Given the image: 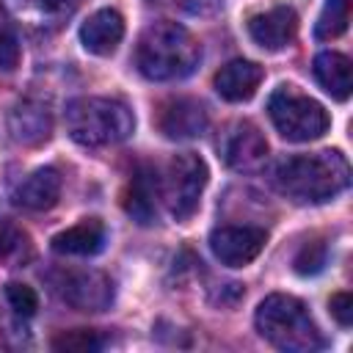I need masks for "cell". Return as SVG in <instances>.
I'll return each instance as SVG.
<instances>
[{
  "mask_svg": "<svg viewBox=\"0 0 353 353\" xmlns=\"http://www.w3.org/2000/svg\"><path fill=\"white\" fill-rule=\"evenodd\" d=\"M350 182V165L342 152L323 149L284 157L273 168V185L295 204H323L339 196Z\"/></svg>",
  "mask_w": 353,
  "mask_h": 353,
  "instance_id": "obj_1",
  "label": "cell"
},
{
  "mask_svg": "<svg viewBox=\"0 0 353 353\" xmlns=\"http://www.w3.org/2000/svg\"><path fill=\"white\" fill-rule=\"evenodd\" d=\"M201 61V44L179 22H152L135 44V66L146 80H182Z\"/></svg>",
  "mask_w": 353,
  "mask_h": 353,
  "instance_id": "obj_2",
  "label": "cell"
},
{
  "mask_svg": "<svg viewBox=\"0 0 353 353\" xmlns=\"http://www.w3.org/2000/svg\"><path fill=\"white\" fill-rule=\"evenodd\" d=\"M254 323L259 336L284 353H312L323 347V336L309 317L306 303L292 295H268L256 306Z\"/></svg>",
  "mask_w": 353,
  "mask_h": 353,
  "instance_id": "obj_3",
  "label": "cell"
},
{
  "mask_svg": "<svg viewBox=\"0 0 353 353\" xmlns=\"http://www.w3.org/2000/svg\"><path fill=\"white\" fill-rule=\"evenodd\" d=\"M132 110L110 97H80L66 105V132L80 146H110L132 135Z\"/></svg>",
  "mask_w": 353,
  "mask_h": 353,
  "instance_id": "obj_4",
  "label": "cell"
},
{
  "mask_svg": "<svg viewBox=\"0 0 353 353\" xmlns=\"http://www.w3.org/2000/svg\"><path fill=\"white\" fill-rule=\"evenodd\" d=\"M268 113L279 135L292 143L314 141L325 135L331 124L325 108L317 99L301 94L295 85H279L268 99Z\"/></svg>",
  "mask_w": 353,
  "mask_h": 353,
  "instance_id": "obj_5",
  "label": "cell"
},
{
  "mask_svg": "<svg viewBox=\"0 0 353 353\" xmlns=\"http://www.w3.org/2000/svg\"><path fill=\"white\" fill-rule=\"evenodd\" d=\"M207 176V163L196 152H179L168 160L160 179V196L176 221H188L199 210Z\"/></svg>",
  "mask_w": 353,
  "mask_h": 353,
  "instance_id": "obj_6",
  "label": "cell"
},
{
  "mask_svg": "<svg viewBox=\"0 0 353 353\" xmlns=\"http://www.w3.org/2000/svg\"><path fill=\"white\" fill-rule=\"evenodd\" d=\"M58 298L77 312H102L113 301V284L105 273L88 268H63L50 276Z\"/></svg>",
  "mask_w": 353,
  "mask_h": 353,
  "instance_id": "obj_7",
  "label": "cell"
},
{
  "mask_svg": "<svg viewBox=\"0 0 353 353\" xmlns=\"http://www.w3.org/2000/svg\"><path fill=\"white\" fill-rule=\"evenodd\" d=\"M221 157L232 171L248 174V171H259L268 160V141L262 135V130L251 121H232L218 141Z\"/></svg>",
  "mask_w": 353,
  "mask_h": 353,
  "instance_id": "obj_8",
  "label": "cell"
},
{
  "mask_svg": "<svg viewBox=\"0 0 353 353\" xmlns=\"http://www.w3.org/2000/svg\"><path fill=\"white\" fill-rule=\"evenodd\" d=\"M77 3L80 0H0L3 14L33 33L58 30L77 11Z\"/></svg>",
  "mask_w": 353,
  "mask_h": 353,
  "instance_id": "obj_9",
  "label": "cell"
},
{
  "mask_svg": "<svg viewBox=\"0 0 353 353\" xmlns=\"http://www.w3.org/2000/svg\"><path fill=\"white\" fill-rule=\"evenodd\" d=\"M268 243V232L259 229V226H218L212 234H210V248L212 254L229 265V268H243L248 262H254L262 248Z\"/></svg>",
  "mask_w": 353,
  "mask_h": 353,
  "instance_id": "obj_10",
  "label": "cell"
},
{
  "mask_svg": "<svg viewBox=\"0 0 353 353\" xmlns=\"http://www.w3.org/2000/svg\"><path fill=\"white\" fill-rule=\"evenodd\" d=\"M157 127L171 141H190V138H199L207 130V110L199 99L174 97V99L160 105Z\"/></svg>",
  "mask_w": 353,
  "mask_h": 353,
  "instance_id": "obj_11",
  "label": "cell"
},
{
  "mask_svg": "<svg viewBox=\"0 0 353 353\" xmlns=\"http://www.w3.org/2000/svg\"><path fill=\"white\" fill-rule=\"evenodd\" d=\"M248 33L251 39L270 52H279L295 41L298 33V14L290 6H273L262 14H254L248 19Z\"/></svg>",
  "mask_w": 353,
  "mask_h": 353,
  "instance_id": "obj_12",
  "label": "cell"
},
{
  "mask_svg": "<svg viewBox=\"0 0 353 353\" xmlns=\"http://www.w3.org/2000/svg\"><path fill=\"white\" fill-rule=\"evenodd\" d=\"M8 132L17 143H25V146H36V143L47 141L50 132H52L50 108L39 99L17 102L14 110L8 113Z\"/></svg>",
  "mask_w": 353,
  "mask_h": 353,
  "instance_id": "obj_13",
  "label": "cell"
},
{
  "mask_svg": "<svg viewBox=\"0 0 353 353\" xmlns=\"http://www.w3.org/2000/svg\"><path fill=\"white\" fill-rule=\"evenodd\" d=\"M124 39V17L116 8H99L94 11L83 28H80V41L91 55H110L116 52L119 41Z\"/></svg>",
  "mask_w": 353,
  "mask_h": 353,
  "instance_id": "obj_14",
  "label": "cell"
},
{
  "mask_svg": "<svg viewBox=\"0 0 353 353\" xmlns=\"http://www.w3.org/2000/svg\"><path fill=\"white\" fill-rule=\"evenodd\" d=\"M262 77H265V72H262L259 63L245 61V58H237V61H229L226 66L218 69V74H215V91L226 102H245V99H251L256 94Z\"/></svg>",
  "mask_w": 353,
  "mask_h": 353,
  "instance_id": "obj_15",
  "label": "cell"
},
{
  "mask_svg": "<svg viewBox=\"0 0 353 353\" xmlns=\"http://www.w3.org/2000/svg\"><path fill=\"white\" fill-rule=\"evenodd\" d=\"M61 174L52 165L36 168L33 174H28L17 188H14V201L25 210H50L58 196H61Z\"/></svg>",
  "mask_w": 353,
  "mask_h": 353,
  "instance_id": "obj_16",
  "label": "cell"
},
{
  "mask_svg": "<svg viewBox=\"0 0 353 353\" xmlns=\"http://www.w3.org/2000/svg\"><path fill=\"white\" fill-rule=\"evenodd\" d=\"M157 190H160V179H157L154 168L141 163L135 168V174L130 176V185L124 190V210H127V215H132L138 223H152L154 215H157V207H154Z\"/></svg>",
  "mask_w": 353,
  "mask_h": 353,
  "instance_id": "obj_17",
  "label": "cell"
},
{
  "mask_svg": "<svg viewBox=\"0 0 353 353\" xmlns=\"http://www.w3.org/2000/svg\"><path fill=\"white\" fill-rule=\"evenodd\" d=\"M105 245V223L99 218H85L52 237V251L66 256H94Z\"/></svg>",
  "mask_w": 353,
  "mask_h": 353,
  "instance_id": "obj_18",
  "label": "cell"
},
{
  "mask_svg": "<svg viewBox=\"0 0 353 353\" xmlns=\"http://www.w3.org/2000/svg\"><path fill=\"white\" fill-rule=\"evenodd\" d=\"M312 72H314V80L320 83V88L325 94H331L334 99L342 102V99L350 97L353 77H350V58L347 55L334 52V50L317 52L314 63H312Z\"/></svg>",
  "mask_w": 353,
  "mask_h": 353,
  "instance_id": "obj_19",
  "label": "cell"
},
{
  "mask_svg": "<svg viewBox=\"0 0 353 353\" xmlns=\"http://www.w3.org/2000/svg\"><path fill=\"white\" fill-rule=\"evenodd\" d=\"M347 22H350V0H325L314 25V36L320 41H331L347 30Z\"/></svg>",
  "mask_w": 353,
  "mask_h": 353,
  "instance_id": "obj_20",
  "label": "cell"
},
{
  "mask_svg": "<svg viewBox=\"0 0 353 353\" xmlns=\"http://www.w3.org/2000/svg\"><path fill=\"white\" fill-rule=\"evenodd\" d=\"M55 350H69V353H88V350H99L102 347V336L91 328H74V331H63L52 339Z\"/></svg>",
  "mask_w": 353,
  "mask_h": 353,
  "instance_id": "obj_21",
  "label": "cell"
},
{
  "mask_svg": "<svg viewBox=\"0 0 353 353\" xmlns=\"http://www.w3.org/2000/svg\"><path fill=\"white\" fill-rule=\"evenodd\" d=\"M325 259H328L325 243H323V240H312V243H306V245L295 254V262H292V265H295V270H298L301 276H314V273L323 270Z\"/></svg>",
  "mask_w": 353,
  "mask_h": 353,
  "instance_id": "obj_22",
  "label": "cell"
},
{
  "mask_svg": "<svg viewBox=\"0 0 353 353\" xmlns=\"http://www.w3.org/2000/svg\"><path fill=\"white\" fill-rule=\"evenodd\" d=\"M6 298H8V306H11L19 317H33L36 309H39V295H36V290L28 287V284H19V281L6 284Z\"/></svg>",
  "mask_w": 353,
  "mask_h": 353,
  "instance_id": "obj_23",
  "label": "cell"
},
{
  "mask_svg": "<svg viewBox=\"0 0 353 353\" xmlns=\"http://www.w3.org/2000/svg\"><path fill=\"white\" fill-rule=\"evenodd\" d=\"M25 232L19 226H14L11 221L0 218V259H11L19 254V248L25 245Z\"/></svg>",
  "mask_w": 353,
  "mask_h": 353,
  "instance_id": "obj_24",
  "label": "cell"
},
{
  "mask_svg": "<svg viewBox=\"0 0 353 353\" xmlns=\"http://www.w3.org/2000/svg\"><path fill=\"white\" fill-rule=\"evenodd\" d=\"M19 63V39L14 36V30L0 22V72H11Z\"/></svg>",
  "mask_w": 353,
  "mask_h": 353,
  "instance_id": "obj_25",
  "label": "cell"
},
{
  "mask_svg": "<svg viewBox=\"0 0 353 353\" xmlns=\"http://www.w3.org/2000/svg\"><path fill=\"white\" fill-rule=\"evenodd\" d=\"M331 314L336 317V323L339 325H350L353 323V295L350 292H336V295H331Z\"/></svg>",
  "mask_w": 353,
  "mask_h": 353,
  "instance_id": "obj_26",
  "label": "cell"
},
{
  "mask_svg": "<svg viewBox=\"0 0 353 353\" xmlns=\"http://www.w3.org/2000/svg\"><path fill=\"white\" fill-rule=\"evenodd\" d=\"M182 6H185L190 14H199V17H210V14L221 11L223 0H182Z\"/></svg>",
  "mask_w": 353,
  "mask_h": 353,
  "instance_id": "obj_27",
  "label": "cell"
}]
</instances>
